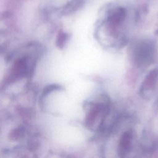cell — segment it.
<instances>
[{
    "label": "cell",
    "instance_id": "obj_1",
    "mask_svg": "<svg viewBox=\"0 0 158 158\" xmlns=\"http://www.w3.org/2000/svg\"><path fill=\"white\" fill-rule=\"evenodd\" d=\"M109 109V106L107 102L91 104L85 121L87 127L88 128H93L95 123L99 120L101 124V128L104 118L108 114Z\"/></svg>",
    "mask_w": 158,
    "mask_h": 158
},
{
    "label": "cell",
    "instance_id": "obj_2",
    "mask_svg": "<svg viewBox=\"0 0 158 158\" xmlns=\"http://www.w3.org/2000/svg\"><path fill=\"white\" fill-rule=\"evenodd\" d=\"M28 56H25L17 59L12 68L11 75L9 79L14 81L25 76H29L33 73L34 68V61L30 62Z\"/></svg>",
    "mask_w": 158,
    "mask_h": 158
},
{
    "label": "cell",
    "instance_id": "obj_3",
    "mask_svg": "<svg viewBox=\"0 0 158 158\" xmlns=\"http://www.w3.org/2000/svg\"><path fill=\"white\" fill-rule=\"evenodd\" d=\"M134 59L139 65L148 64L151 62L154 56V48L151 43L141 42L138 43L134 50Z\"/></svg>",
    "mask_w": 158,
    "mask_h": 158
},
{
    "label": "cell",
    "instance_id": "obj_4",
    "mask_svg": "<svg viewBox=\"0 0 158 158\" xmlns=\"http://www.w3.org/2000/svg\"><path fill=\"white\" fill-rule=\"evenodd\" d=\"M133 139V132L131 130L125 131L119 141L118 146V154L120 157H124L128 154L131 147Z\"/></svg>",
    "mask_w": 158,
    "mask_h": 158
},
{
    "label": "cell",
    "instance_id": "obj_5",
    "mask_svg": "<svg viewBox=\"0 0 158 158\" xmlns=\"http://www.w3.org/2000/svg\"><path fill=\"white\" fill-rule=\"evenodd\" d=\"M157 77L158 70L157 69H154L148 73V75L145 78L143 83H142L140 89V93L142 94H145L146 92L153 89L155 86Z\"/></svg>",
    "mask_w": 158,
    "mask_h": 158
},
{
    "label": "cell",
    "instance_id": "obj_6",
    "mask_svg": "<svg viewBox=\"0 0 158 158\" xmlns=\"http://www.w3.org/2000/svg\"><path fill=\"white\" fill-rule=\"evenodd\" d=\"M125 17V11L123 8H117L108 17V22L112 25L121 23Z\"/></svg>",
    "mask_w": 158,
    "mask_h": 158
},
{
    "label": "cell",
    "instance_id": "obj_7",
    "mask_svg": "<svg viewBox=\"0 0 158 158\" xmlns=\"http://www.w3.org/2000/svg\"><path fill=\"white\" fill-rule=\"evenodd\" d=\"M61 88H62V87L59 85H57V84H51V85H48L46 86L43 92H42V94H41V102H42V101L49 94L51 93V92H52L53 91H55V90H59V89H60Z\"/></svg>",
    "mask_w": 158,
    "mask_h": 158
},
{
    "label": "cell",
    "instance_id": "obj_8",
    "mask_svg": "<svg viewBox=\"0 0 158 158\" xmlns=\"http://www.w3.org/2000/svg\"><path fill=\"white\" fill-rule=\"evenodd\" d=\"M68 38V35L65 33L61 32L59 33L57 40H56V46L60 49H62L64 46L65 44L66 43V41Z\"/></svg>",
    "mask_w": 158,
    "mask_h": 158
},
{
    "label": "cell",
    "instance_id": "obj_9",
    "mask_svg": "<svg viewBox=\"0 0 158 158\" xmlns=\"http://www.w3.org/2000/svg\"><path fill=\"white\" fill-rule=\"evenodd\" d=\"M24 132V129L22 127H19L17 128L14 130H12L10 134V137L11 139H18V138H20L22 136V135H23Z\"/></svg>",
    "mask_w": 158,
    "mask_h": 158
}]
</instances>
